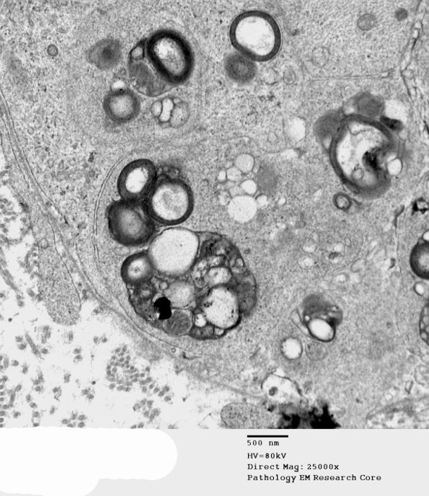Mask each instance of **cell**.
I'll return each mask as SVG.
<instances>
[{"instance_id": "cell-17", "label": "cell", "mask_w": 429, "mask_h": 496, "mask_svg": "<svg viewBox=\"0 0 429 496\" xmlns=\"http://www.w3.org/2000/svg\"><path fill=\"white\" fill-rule=\"evenodd\" d=\"M209 282L213 287L225 285L230 279L231 274L228 269L218 267L211 269L208 273Z\"/></svg>"}, {"instance_id": "cell-8", "label": "cell", "mask_w": 429, "mask_h": 496, "mask_svg": "<svg viewBox=\"0 0 429 496\" xmlns=\"http://www.w3.org/2000/svg\"><path fill=\"white\" fill-rule=\"evenodd\" d=\"M156 269L147 251L128 257L121 267V276L128 284L137 286L153 279Z\"/></svg>"}, {"instance_id": "cell-15", "label": "cell", "mask_w": 429, "mask_h": 496, "mask_svg": "<svg viewBox=\"0 0 429 496\" xmlns=\"http://www.w3.org/2000/svg\"><path fill=\"white\" fill-rule=\"evenodd\" d=\"M428 248L425 246L418 248L412 258L413 267L416 274L425 279L428 276Z\"/></svg>"}, {"instance_id": "cell-25", "label": "cell", "mask_w": 429, "mask_h": 496, "mask_svg": "<svg viewBox=\"0 0 429 496\" xmlns=\"http://www.w3.org/2000/svg\"><path fill=\"white\" fill-rule=\"evenodd\" d=\"M218 179L220 182L223 183L226 182V181L228 182L226 171H221L219 174Z\"/></svg>"}, {"instance_id": "cell-23", "label": "cell", "mask_w": 429, "mask_h": 496, "mask_svg": "<svg viewBox=\"0 0 429 496\" xmlns=\"http://www.w3.org/2000/svg\"><path fill=\"white\" fill-rule=\"evenodd\" d=\"M163 110V103L161 101H156L152 104L151 108V111L153 115L156 117L159 118Z\"/></svg>"}, {"instance_id": "cell-14", "label": "cell", "mask_w": 429, "mask_h": 496, "mask_svg": "<svg viewBox=\"0 0 429 496\" xmlns=\"http://www.w3.org/2000/svg\"><path fill=\"white\" fill-rule=\"evenodd\" d=\"M192 314L188 311L171 312L162 323V326L170 332L182 333L190 328L192 324Z\"/></svg>"}, {"instance_id": "cell-7", "label": "cell", "mask_w": 429, "mask_h": 496, "mask_svg": "<svg viewBox=\"0 0 429 496\" xmlns=\"http://www.w3.org/2000/svg\"><path fill=\"white\" fill-rule=\"evenodd\" d=\"M157 170L150 160L133 161L122 170L117 188L122 199L141 201L147 197L158 181Z\"/></svg>"}, {"instance_id": "cell-20", "label": "cell", "mask_w": 429, "mask_h": 496, "mask_svg": "<svg viewBox=\"0 0 429 496\" xmlns=\"http://www.w3.org/2000/svg\"><path fill=\"white\" fill-rule=\"evenodd\" d=\"M244 195L254 197L258 192L259 185L257 182L252 179L242 182L240 184Z\"/></svg>"}, {"instance_id": "cell-22", "label": "cell", "mask_w": 429, "mask_h": 496, "mask_svg": "<svg viewBox=\"0 0 429 496\" xmlns=\"http://www.w3.org/2000/svg\"><path fill=\"white\" fill-rule=\"evenodd\" d=\"M144 56L145 47L143 45L137 46L130 53V56L135 62L143 61Z\"/></svg>"}, {"instance_id": "cell-24", "label": "cell", "mask_w": 429, "mask_h": 496, "mask_svg": "<svg viewBox=\"0 0 429 496\" xmlns=\"http://www.w3.org/2000/svg\"><path fill=\"white\" fill-rule=\"evenodd\" d=\"M229 193L232 198L239 196L241 195H244L243 191L240 187V186L235 184L233 186L232 188L229 189Z\"/></svg>"}, {"instance_id": "cell-4", "label": "cell", "mask_w": 429, "mask_h": 496, "mask_svg": "<svg viewBox=\"0 0 429 496\" xmlns=\"http://www.w3.org/2000/svg\"><path fill=\"white\" fill-rule=\"evenodd\" d=\"M108 221L114 240L128 247L144 246L156 232L155 220L142 200L115 201L108 209Z\"/></svg>"}, {"instance_id": "cell-18", "label": "cell", "mask_w": 429, "mask_h": 496, "mask_svg": "<svg viewBox=\"0 0 429 496\" xmlns=\"http://www.w3.org/2000/svg\"><path fill=\"white\" fill-rule=\"evenodd\" d=\"M244 174L251 172L255 166V160L249 154H242L237 156L235 160V165Z\"/></svg>"}, {"instance_id": "cell-3", "label": "cell", "mask_w": 429, "mask_h": 496, "mask_svg": "<svg viewBox=\"0 0 429 496\" xmlns=\"http://www.w3.org/2000/svg\"><path fill=\"white\" fill-rule=\"evenodd\" d=\"M147 51L152 67L171 86L190 77L194 65L193 51L178 34L170 31L157 34L148 42Z\"/></svg>"}, {"instance_id": "cell-11", "label": "cell", "mask_w": 429, "mask_h": 496, "mask_svg": "<svg viewBox=\"0 0 429 496\" xmlns=\"http://www.w3.org/2000/svg\"><path fill=\"white\" fill-rule=\"evenodd\" d=\"M228 75L235 82L247 83L251 81L256 72V66L249 58L234 53L228 57L225 63Z\"/></svg>"}, {"instance_id": "cell-19", "label": "cell", "mask_w": 429, "mask_h": 496, "mask_svg": "<svg viewBox=\"0 0 429 496\" xmlns=\"http://www.w3.org/2000/svg\"><path fill=\"white\" fill-rule=\"evenodd\" d=\"M163 110L159 120L163 123L169 122L171 118L173 110L175 108V102L170 98H166L162 101Z\"/></svg>"}, {"instance_id": "cell-16", "label": "cell", "mask_w": 429, "mask_h": 496, "mask_svg": "<svg viewBox=\"0 0 429 496\" xmlns=\"http://www.w3.org/2000/svg\"><path fill=\"white\" fill-rule=\"evenodd\" d=\"M189 117V109L186 103L180 102L175 103V108L173 110L170 125L173 128H178L186 124Z\"/></svg>"}, {"instance_id": "cell-10", "label": "cell", "mask_w": 429, "mask_h": 496, "mask_svg": "<svg viewBox=\"0 0 429 496\" xmlns=\"http://www.w3.org/2000/svg\"><path fill=\"white\" fill-rule=\"evenodd\" d=\"M159 288L163 291V294L170 306L174 308H183L188 306L194 300L196 295L194 285L184 280L176 281L166 287H163L161 284Z\"/></svg>"}, {"instance_id": "cell-2", "label": "cell", "mask_w": 429, "mask_h": 496, "mask_svg": "<svg viewBox=\"0 0 429 496\" xmlns=\"http://www.w3.org/2000/svg\"><path fill=\"white\" fill-rule=\"evenodd\" d=\"M199 247L197 233L185 228L171 227L152 240L147 253L156 272L178 277L194 267Z\"/></svg>"}, {"instance_id": "cell-12", "label": "cell", "mask_w": 429, "mask_h": 496, "mask_svg": "<svg viewBox=\"0 0 429 496\" xmlns=\"http://www.w3.org/2000/svg\"><path fill=\"white\" fill-rule=\"evenodd\" d=\"M258 208L254 197L244 194L231 198L228 204V212L235 221L247 223L254 218Z\"/></svg>"}, {"instance_id": "cell-9", "label": "cell", "mask_w": 429, "mask_h": 496, "mask_svg": "<svg viewBox=\"0 0 429 496\" xmlns=\"http://www.w3.org/2000/svg\"><path fill=\"white\" fill-rule=\"evenodd\" d=\"M134 67L133 77L137 89L143 94L149 96H161L170 89V84L167 82L154 68L141 61Z\"/></svg>"}, {"instance_id": "cell-6", "label": "cell", "mask_w": 429, "mask_h": 496, "mask_svg": "<svg viewBox=\"0 0 429 496\" xmlns=\"http://www.w3.org/2000/svg\"><path fill=\"white\" fill-rule=\"evenodd\" d=\"M201 309L211 326L222 330L231 328L240 317L238 295L225 285L213 287L204 298Z\"/></svg>"}, {"instance_id": "cell-13", "label": "cell", "mask_w": 429, "mask_h": 496, "mask_svg": "<svg viewBox=\"0 0 429 496\" xmlns=\"http://www.w3.org/2000/svg\"><path fill=\"white\" fill-rule=\"evenodd\" d=\"M139 104L135 97L128 95L123 102H110L107 112L110 117L116 122H128L137 115Z\"/></svg>"}, {"instance_id": "cell-21", "label": "cell", "mask_w": 429, "mask_h": 496, "mask_svg": "<svg viewBox=\"0 0 429 496\" xmlns=\"http://www.w3.org/2000/svg\"><path fill=\"white\" fill-rule=\"evenodd\" d=\"M228 182L233 184L242 183L244 174L235 166L231 167L226 170Z\"/></svg>"}, {"instance_id": "cell-5", "label": "cell", "mask_w": 429, "mask_h": 496, "mask_svg": "<svg viewBox=\"0 0 429 496\" xmlns=\"http://www.w3.org/2000/svg\"><path fill=\"white\" fill-rule=\"evenodd\" d=\"M145 202L153 220L167 226L185 222L194 208L190 186L181 179L168 177L158 179Z\"/></svg>"}, {"instance_id": "cell-1", "label": "cell", "mask_w": 429, "mask_h": 496, "mask_svg": "<svg viewBox=\"0 0 429 496\" xmlns=\"http://www.w3.org/2000/svg\"><path fill=\"white\" fill-rule=\"evenodd\" d=\"M230 37L234 48L253 62L271 60L280 46L277 23L261 11H249L238 15L230 27Z\"/></svg>"}]
</instances>
